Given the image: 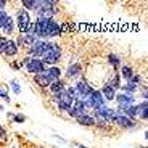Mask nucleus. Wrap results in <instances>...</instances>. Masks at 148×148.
Masks as SVG:
<instances>
[{
    "mask_svg": "<svg viewBox=\"0 0 148 148\" xmlns=\"http://www.w3.org/2000/svg\"><path fill=\"white\" fill-rule=\"evenodd\" d=\"M76 121H77L79 124H81V126H87V127L95 126V124H97L95 118H93V116H89V114H82V116H79V118H76Z\"/></svg>",
    "mask_w": 148,
    "mask_h": 148,
    "instance_id": "obj_19",
    "label": "nucleus"
},
{
    "mask_svg": "<svg viewBox=\"0 0 148 148\" xmlns=\"http://www.w3.org/2000/svg\"><path fill=\"white\" fill-rule=\"evenodd\" d=\"M24 66H26L27 73L34 74V76L44 73V71H47L45 69V61L40 60V58H26L24 60Z\"/></svg>",
    "mask_w": 148,
    "mask_h": 148,
    "instance_id": "obj_5",
    "label": "nucleus"
},
{
    "mask_svg": "<svg viewBox=\"0 0 148 148\" xmlns=\"http://www.w3.org/2000/svg\"><path fill=\"white\" fill-rule=\"evenodd\" d=\"M108 84H110L114 90H118L119 87H121V76H119V74H114V76L111 77V81H108Z\"/></svg>",
    "mask_w": 148,
    "mask_h": 148,
    "instance_id": "obj_27",
    "label": "nucleus"
},
{
    "mask_svg": "<svg viewBox=\"0 0 148 148\" xmlns=\"http://www.w3.org/2000/svg\"><path fill=\"white\" fill-rule=\"evenodd\" d=\"M116 116H118V111L111 110V108H106V106H103V108H100V110L95 111V118H97V119H101L103 122H106V121H114Z\"/></svg>",
    "mask_w": 148,
    "mask_h": 148,
    "instance_id": "obj_9",
    "label": "nucleus"
},
{
    "mask_svg": "<svg viewBox=\"0 0 148 148\" xmlns=\"http://www.w3.org/2000/svg\"><path fill=\"white\" fill-rule=\"evenodd\" d=\"M56 11V2L53 0H40V7L36 10L37 18H53Z\"/></svg>",
    "mask_w": 148,
    "mask_h": 148,
    "instance_id": "obj_3",
    "label": "nucleus"
},
{
    "mask_svg": "<svg viewBox=\"0 0 148 148\" xmlns=\"http://www.w3.org/2000/svg\"><path fill=\"white\" fill-rule=\"evenodd\" d=\"M34 82H36L39 87H50V85L53 84V82L50 81V77L45 74V71L40 74H36V76H34Z\"/></svg>",
    "mask_w": 148,
    "mask_h": 148,
    "instance_id": "obj_16",
    "label": "nucleus"
},
{
    "mask_svg": "<svg viewBox=\"0 0 148 148\" xmlns=\"http://www.w3.org/2000/svg\"><path fill=\"white\" fill-rule=\"evenodd\" d=\"M60 58H61V48H60L58 44H53L52 50H50V53L44 58V61H45V64H52V66H55V63L58 61Z\"/></svg>",
    "mask_w": 148,
    "mask_h": 148,
    "instance_id": "obj_13",
    "label": "nucleus"
},
{
    "mask_svg": "<svg viewBox=\"0 0 148 148\" xmlns=\"http://www.w3.org/2000/svg\"><path fill=\"white\" fill-rule=\"evenodd\" d=\"M116 100H118V105H119L118 113H119V111L122 113V110H124V108L132 106L134 101H135V98H134L132 93H118V95H116Z\"/></svg>",
    "mask_w": 148,
    "mask_h": 148,
    "instance_id": "obj_11",
    "label": "nucleus"
},
{
    "mask_svg": "<svg viewBox=\"0 0 148 148\" xmlns=\"http://www.w3.org/2000/svg\"><path fill=\"white\" fill-rule=\"evenodd\" d=\"M29 34H34V36L42 40L44 37H55L61 34V26L55 19L50 18H37L36 21L31 24Z\"/></svg>",
    "mask_w": 148,
    "mask_h": 148,
    "instance_id": "obj_1",
    "label": "nucleus"
},
{
    "mask_svg": "<svg viewBox=\"0 0 148 148\" xmlns=\"http://www.w3.org/2000/svg\"><path fill=\"white\" fill-rule=\"evenodd\" d=\"M85 101H87L89 108H92L93 111H97V110H100V108L105 106V97H103V93H101L100 90H95V89H93V92L90 93V97Z\"/></svg>",
    "mask_w": 148,
    "mask_h": 148,
    "instance_id": "obj_8",
    "label": "nucleus"
},
{
    "mask_svg": "<svg viewBox=\"0 0 148 148\" xmlns=\"http://www.w3.org/2000/svg\"><path fill=\"white\" fill-rule=\"evenodd\" d=\"M74 87H76V90L79 93V100H87L90 97V93L93 92V89L87 84V81H77Z\"/></svg>",
    "mask_w": 148,
    "mask_h": 148,
    "instance_id": "obj_10",
    "label": "nucleus"
},
{
    "mask_svg": "<svg viewBox=\"0 0 148 148\" xmlns=\"http://www.w3.org/2000/svg\"><path fill=\"white\" fill-rule=\"evenodd\" d=\"M45 74L50 77L52 82H56V81H60V77H61V69H60L58 66H52V68H47Z\"/></svg>",
    "mask_w": 148,
    "mask_h": 148,
    "instance_id": "obj_18",
    "label": "nucleus"
},
{
    "mask_svg": "<svg viewBox=\"0 0 148 148\" xmlns=\"http://www.w3.org/2000/svg\"><path fill=\"white\" fill-rule=\"evenodd\" d=\"M50 92L53 93V95H56V93H61V92H66V84H64L61 79L56 82H53L52 85H50Z\"/></svg>",
    "mask_w": 148,
    "mask_h": 148,
    "instance_id": "obj_20",
    "label": "nucleus"
},
{
    "mask_svg": "<svg viewBox=\"0 0 148 148\" xmlns=\"http://www.w3.org/2000/svg\"><path fill=\"white\" fill-rule=\"evenodd\" d=\"M13 121H15V122H19V124H21V122L26 121V116H24V114H16Z\"/></svg>",
    "mask_w": 148,
    "mask_h": 148,
    "instance_id": "obj_31",
    "label": "nucleus"
},
{
    "mask_svg": "<svg viewBox=\"0 0 148 148\" xmlns=\"http://www.w3.org/2000/svg\"><path fill=\"white\" fill-rule=\"evenodd\" d=\"M89 108V105H87V101L85 100H76L73 105V108H71L69 114L73 116V118H79V116L85 114V110Z\"/></svg>",
    "mask_w": 148,
    "mask_h": 148,
    "instance_id": "obj_14",
    "label": "nucleus"
},
{
    "mask_svg": "<svg viewBox=\"0 0 148 148\" xmlns=\"http://www.w3.org/2000/svg\"><path fill=\"white\" fill-rule=\"evenodd\" d=\"M145 137H147V140H148V132H145Z\"/></svg>",
    "mask_w": 148,
    "mask_h": 148,
    "instance_id": "obj_36",
    "label": "nucleus"
},
{
    "mask_svg": "<svg viewBox=\"0 0 148 148\" xmlns=\"http://www.w3.org/2000/svg\"><path fill=\"white\" fill-rule=\"evenodd\" d=\"M121 73H122V77L126 79V81H130V79L135 76V74H134V69L130 66H122L121 68Z\"/></svg>",
    "mask_w": 148,
    "mask_h": 148,
    "instance_id": "obj_25",
    "label": "nucleus"
},
{
    "mask_svg": "<svg viewBox=\"0 0 148 148\" xmlns=\"http://www.w3.org/2000/svg\"><path fill=\"white\" fill-rule=\"evenodd\" d=\"M77 148H85V147H77Z\"/></svg>",
    "mask_w": 148,
    "mask_h": 148,
    "instance_id": "obj_37",
    "label": "nucleus"
},
{
    "mask_svg": "<svg viewBox=\"0 0 148 148\" xmlns=\"http://www.w3.org/2000/svg\"><path fill=\"white\" fill-rule=\"evenodd\" d=\"M0 27H2V31H3L5 34H11L13 31H15L13 19H11V16H8L5 11L0 13Z\"/></svg>",
    "mask_w": 148,
    "mask_h": 148,
    "instance_id": "obj_12",
    "label": "nucleus"
},
{
    "mask_svg": "<svg viewBox=\"0 0 148 148\" xmlns=\"http://www.w3.org/2000/svg\"><path fill=\"white\" fill-rule=\"evenodd\" d=\"M0 50L2 53L7 56H15L18 53V42L16 40H11V39H7V37H2L0 39Z\"/></svg>",
    "mask_w": 148,
    "mask_h": 148,
    "instance_id": "obj_7",
    "label": "nucleus"
},
{
    "mask_svg": "<svg viewBox=\"0 0 148 148\" xmlns=\"http://www.w3.org/2000/svg\"><path fill=\"white\" fill-rule=\"evenodd\" d=\"M53 47V42H47V40H39L34 47L29 48V52H27V55H31L32 58H40L44 60L45 56L50 53V50H52Z\"/></svg>",
    "mask_w": 148,
    "mask_h": 148,
    "instance_id": "obj_2",
    "label": "nucleus"
},
{
    "mask_svg": "<svg viewBox=\"0 0 148 148\" xmlns=\"http://www.w3.org/2000/svg\"><path fill=\"white\" fill-rule=\"evenodd\" d=\"M142 95H143V98H145V100H148V87L143 90V93H142Z\"/></svg>",
    "mask_w": 148,
    "mask_h": 148,
    "instance_id": "obj_34",
    "label": "nucleus"
},
{
    "mask_svg": "<svg viewBox=\"0 0 148 148\" xmlns=\"http://www.w3.org/2000/svg\"><path fill=\"white\" fill-rule=\"evenodd\" d=\"M18 42L24 44L26 47H34V45L39 42V39H37L34 34H29V32H27V34H21V36H19V39H18Z\"/></svg>",
    "mask_w": 148,
    "mask_h": 148,
    "instance_id": "obj_17",
    "label": "nucleus"
},
{
    "mask_svg": "<svg viewBox=\"0 0 148 148\" xmlns=\"http://www.w3.org/2000/svg\"><path fill=\"white\" fill-rule=\"evenodd\" d=\"M122 90L126 93H134L137 90V84H134V82H127L126 85H122Z\"/></svg>",
    "mask_w": 148,
    "mask_h": 148,
    "instance_id": "obj_28",
    "label": "nucleus"
},
{
    "mask_svg": "<svg viewBox=\"0 0 148 148\" xmlns=\"http://www.w3.org/2000/svg\"><path fill=\"white\" fill-rule=\"evenodd\" d=\"M16 18H18V29L21 34H27L31 29V16H29V11L24 10V8H19L16 11Z\"/></svg>",
    "mask_w": 148,
    "mask_h": 148,
    "instance_id": "obj_4",
    "label": "nucleus"
},
{
    "mask_svg": "<svg viewBox=\"0 0 148 148\" xmlns=\"http://www.w3.org/2000/svg\"><path fill=\"white\" fill-rule=\"evenodd\" d=\"M140 118H142V119H148V108H147V110H143V111L140 113Z\"/></svg>",
    "mask_w": 148,
    "mask_h": 148,
    "instance_id": "obj_33",
    "label": "nucleus"
},
{
    "mask_svg": "<svg viewBox=\"0 0 148 148\" xmlns=\"http://www.w3.org/2000/svg\"><path fill=\"white\" fill-rule=\"evenodd\" d=\"M122 113H124V114L126 116H129V118H135V116L137 114H140V106H138V105H132V106H127V108H124V110H122ZM121 113V114H122Z\"/></svg>",
    "mask_w": 148,
    "mask_h": 148,
    "instance_id": "obj_23",
    "label": "nucleus"
},
{
    "mask_svg": "<svg viewBox=\"0 0 148 148\" xmlns=\"http://www.w3.org/2000/svg\"><path fill=\"white\" fill-rule=\"evenodd\" d=\"M81 71H82L81 63H73L66 69V76H68V77H76V76H79V74H81Z\"/></svg>",
    "mask_w": 148,
    "mask_h": 148,
    "instance_id": "obj_22",
    "label": "nucleus"
},
{
    "mask_svg": "<svg viewBox=\"0 0 148 148\" xmlns=\"http://www.w3.org/2000/svg\"><path fill=\"white\" fill-rule=\"evenodd\" d=\"M10 87H11V90H13V93H16V95L21 93V85H19L16 81H11L10 82Z\"/></svg>",
    "mask_w": 148,
    "mask_h": 148,
    "instance_id": "obj_29",
    "label": "nucleus"
},
{
    "mask_svg": "<svg viewBox=\"0 0 148 148\" xmlns=\"http://www.w3.org/2000/svg\"><path fill=\"white\" fill-rule=\"evenodd\" d=\"M129 82H134V84H140V82H142V77H140V76H134V77L132 79H130V81Z\"/></svg>",
    "mask_w": 148,
    "mask_h": 148,
    "instance_id": "obj_32",
    "label": "nucleus"
},
{
    "mask_svg": "<svg viewBox=\"0 0 148 148\" xmlns=\"http://www.w3.org/2000/svg\"><path fill=\"white\" fill-rule=\"evenodd\" d=\"M108 63L113 66V69H119V66H121V60H119V56H116V55H108Z\"/></svg>",
    "mask_w": 148,
    "mask_h": 148,
    "instance_id": "obj_26",
    "label": "nucleus"
},
{
    "mask_svg": "<svg viewBox=\"0 0 148 148\" xmlns=\"http://www.w3.org/2000/svg\"><path fill=\"white\" fill-rule=\"evenodd\" d=\"M21 5H23V8H24V10H34L36 11L37 8L40 7V0H23L21 2Z\"/></svg>",
    "mask_w": 148,
    "mask_h": 148,
    "instance_id": "obj_24",
    "label": "nucleus"
},
{
    "mask_svg": "<svg viewBox=\"0 0 148 148\" xmlns=\"http://www.w3.org/2000/svg\"><path fill=\"white\" fill-rule=\"evenodd\" d=\"M5 5H7V2H5V0H2V2H0V8H2V11H3Z\"/></svg>",
    "mask_w": 148,
    "mask_h": 148,
    "instance_id": "obj_35",
    "label": "nucleus"
},
{
    "mask_svg": "<svg viewBox=\"0 0 148 148\" xmlns=\"http://www.w3.org/2000/svg\"><path fill=\"white\" fill-rule=\"evenodd\" d=\"M0 97H2V98H3L5 101H10V97H8V92H7V89H3V87H2V90H0Z\"/></svg>",
    "mask_w": 148,
    "mask_h": 148,
    "instance_id": "obj_30",
    "label": "nucleus"
},
{
    "mask_svg": "<svg viewBox=\"0 0 148 148\" xmlns=\"http://www.w3.org/2000/svg\"><path fill=\"white\" fill-rule=\"evenodd\" d=\"M101 93H103V97H105V100H106V101L114 100V98H116V95H114V89H113V87H111L110 84H105L103 87H101Z\"/></svg>",
    "mask_w": 148,
    "mask_h": 148,
    "instance_id": "obj_21",
    "label": "nucleus"
},
{
    "mask_svg": "<svg viewBox=\"0 0 148 148\" xmlns=\"http://www.w3.org/2000/svg\"><path fill=\"white\" fill-rule=\"evenodd\" d=\"M53 98H55V101H56L58 110L60 111H66V113H69L71 108H73V105H74V101H76L74 98H71L66 92L56 93V95H53Z\"/></svg>",
    "mask_w": 148,
    "mask_h": 148,
    "instance_id": "obj_6",
    "label": "nucleus"
},
{
    "mask_svg": "<svg viewBox=\"0 0 148 148\" xmlns=\"http://www.w3.org/2000/svg\"><path fill=\"white\" fill-rule=\"evenodd\" d=\"M114 122L119 127H122V129H134V127L137 126L132 118H129V116H126V114H121V113L114 118Z\"/></svg>",
    "mask_w": 148,
    "mask_h": 148,
    "instance_id": "obj_15",
    "label": "nucleus"
}]
</instances>
